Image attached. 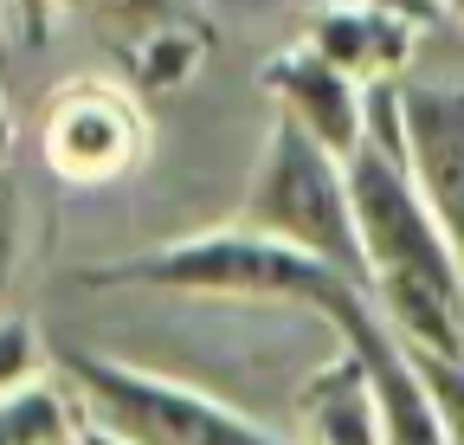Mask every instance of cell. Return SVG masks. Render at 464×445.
<instances>
[{
  "mask_svg": "<svg viewBox=\"0 0 464 445\" xmlns=\"http://www.w3.org/2000/svg\"><path fill=\"white\" fill-rule=\"evenodd\" d=\"M348 194L368 252V291L400 343L464 349V246L426 200L400 130V84H368V136L348 149Z\"/></svg>",
  "mask_w": 464,
  "mask_h": 445,
  "instance_id": "6da1fadb",
  "label": "cell"
},
{
  "mask_svg": "<svg viewBox=\"0 0 464 445\" xmlns=\"http://www.w3.org/2000/svg\"><path fill=\"white\" fill-rule=\"evenodd\" d=\"M239 219L271 239H290L329 265H342L348 277L368 285V252H362V227H355V194H348V155H335L329 142H316L310 130H297L290 117H271L252 181L239 200Z\"/></svg>",
  "mask_w": 464,
  "mask_h": 445,
  "instance_id": "7a4b0ae2",
  "label": "cell"
},
{
  "mask_svg": "<svg viewBox=\"0 0 464 445\" xmlns=\"http://www.w3.org/2000/svg\"><path fill=\"white\" fill-rule=\"evenodd\" d=\"M58 374L78 387L97 439H116V445H277L284 439L277 426L252 420L246 407L207 394V387L130 368L97 349H65Z\"/></svg>",
  "mask_w": 464,
  "mask_h": 445,
  "instance_id": "3957f363",
  "label": "cell"
},
{
  "mask_svg": "<svg viewBox=\"0 0 464 445\" xmlns=\"http://www.w3.org/2000/svg\"><path fill=\"white\" fill-rule=\"evenodd\" d=\"M39 155L58 181L72 188H103L142 169L149 155V117L142 103L110 84V78H78L52 91L39 110Z\"/></svg>",
  "mask_w": 464,
  "mask_h": 445,
  "instance_id": "277c9868",
  "label": "cell"
},
{
  "mask_svg": "<svg viewBox=\"0 0 464 445\" xmlns=\"http://www.w3.org/2000/svg\"><path fill=\"white\" fill-rule=\"evenodd\" d=\"M258 91L277 103V117L310 130L335 155H348L368 136V84L355 72H342L310 39H290L284 52H271V59L258 65Z\"/></svg>",
  "mask_w": 464,
  "mask_h": 445,
  "instance_id": "5b68a950",
  "label": "cell"
},
{
  "mask_svg": "<svg viewBox=\"0 0 464 445\" xmlns=\"http://www.w3.org/2000/svg\"><path fill=\"white\" fill-rule=\"evenodd\" d=\"M400 130H406V161L464 246V78L445 84H400Z\"/></svg>",
  "mask_w": 464,
  "mask_h": 445,
  "instance_id": "8992f818",
  "label": "cell"
},
{
  "mask_svg": "<svg viewBox=\"0 0 464 445\" xmlns=\"http://www.w3.org/2000/svg\"><path fill=\"white\" fill-rule=\"evenodd\" d=\"M420 20L400 14V7H381V0H329V7L310 14L304 39L316 52H329V59L342 72H355L362 84H381V78H400L406 65H413V45H420Z\"/></svg>",
  "mask_w": 464,
  "mask_h": 445,
  "instance_id": "52a82bcc",
  "label": "cell"
},
{
  "mask_svg": "<svg viewBox=\"0 0 464 445\" xmlns=\"http://www.w3.org/2000/svg\"><path fill=\"white\" fill-rule=\"evenodd\" d=\"M290 420H297V439H316V445H387L381 387L348 343H335V355L297 387Z\"/></svg>",
  "mask_w": 464,
  "mask_h": 445,
  "instance_id": "ba28073f",
  "label": "cell"
},
{
  "mask_svg": "<svg viewBox=\"0 0 464 445\" xmlns=\"http://www.w3.org/2000/svg\"><path fill=\"white\" fill-rule=\"evenodd\" d=\"M78 439H97V426L65 374L39 368L33 381L0 394V445H78Z\"/></svg>",
  "mask_w": 464,
  "mask_h": 445,
  "instance_id": "9c48e42d",
  "label": "cell"
},
{
  "mask_svg": "<svg viewBox=\"0 0 464 445\" xmlns=\"http://www.w3.org/2000/svg\"><path fill=\"white\" fill-rule=\"evenodd\" d=\"M420 368V387L445 426V445H464V349H426V343H406Z\"/></svg>",
  "mask_w": 464,
  "mask_h": 445,
  "instance_id": "30bf717a",
  "label": "cell"
},
{
  "mask_svg": "<svg viewBox=\"0 0 464 445\" xmlns=\"http://www.w3.org/2000/svg\"><path fill=\"white\" fill-rule=\"evenodd\" d=\"M20 258H26V194H20V175L7 169V155H0V310H7V291L20 277Z\"/></svg>",
  "mask_w": 464,
  "mask_h": 445,
  "instance_id": "8fae6325",
  "label": "cell"
},
{
  "mask_svg": "<svg viewBox=\"0 0 464 445\" xmlns=\"http://www.w3.org/2000/svg\"><path fill=\"white\" fill-rule=\"evenodd\" d=\"M39 368H52L39 329H33L26 316H14V310H0V394L20 387V381H33Z\"/></svg>",
  "mask_w": 464,
  "mask_h": 445,
  "instance_id": "7c38bea8",
  "label": "cell"
},
{
  "mask_svg": "<svg viewBox=\"0 0 464 445\" xmlns=\"http://www.w3.org/2000/svg\"><path fill=\"white\" fill-rule=\"evenodd\" d=\"M381 7H400V14H413L420 26H439V20H451V7H445V0H381Z\"/></svg>",
  "mask_w": 464,
  "mask_h": 445,
  "instance_id": "4fadbf2b",
  "label": "cell"
},
{
  "mask_svg": "<svg viewBox=\"0 0 464 445\" xmlns=\"http://www.w3.org/2000/svg\"><path fill=\"white\" fill-rule=\"evenodd\" d=\"M445 7H451V20H464V0H445Z\"/></svg>",
  "mask_w": 464,
  "mask_h": 445,
  "instance_id": "5bb4252c",
  "label": "cell"
},
{
  "mask_svg": "<svg viewBox=\"0 0 464 445\" xmlns=\"http://www.w3.org/2000/svg\"><path fill=\"white\" fill-rule=\"evenodd\" d=\"M0 149H7V123H0Z\"/></svg>",
  "mask_w": 464,
  "mask_h": 445,
  "instance_id": "9a60e30c",
  "label": "cell"
}]
</instances>
